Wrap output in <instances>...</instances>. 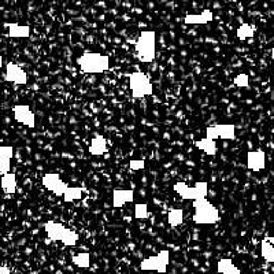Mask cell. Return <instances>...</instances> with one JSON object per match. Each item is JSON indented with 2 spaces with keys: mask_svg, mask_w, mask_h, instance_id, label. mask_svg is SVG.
<instances>
[{
  "mask_svg": "<svg viewBox=\"0 0 274 274\" xmlns=\"http://www.w3.org/2000/svg\"><path fill=\"white\" fill-rule=\"evenodd\" d=\"M17 177L14 173H9V174L2 175V180H0V187L5 191V193H9V195H13L17 192Z\"/></svg>",
  "mask_w": 274,
  "mask_h": 274,
  "instance_id": "ac0fdd59",
  "label": "cell"
},
{
  "mask_svg": "<svg viewBox=\"0 0 274 274\" xmlns=\"http://www.w3.org/2000/svg\"><path fill=\"white\" fill-rule=\"evenodd\" d=\"M137 58L142 62H152L156 56V33L154 30H144L136 42Z\"/></svg>",
  "mask_w": 274,
  "mask_h": 274,
  "instance_id": "7a4b0ae2",
  "label": "cell"
},
{
  "mask_svg": "<svg viewBox=\"0 0 274 274\" xmlns=\"http://www.w3.org/2000/svg\"><path fill=\"white\" fill-rule=\"evenodd\" d=\"M5 80L9 81V83L19 84V85H24V84L28 83V75L21 67L18 66L17 63L9 62L7 66H6V74Z\"/></svg>",
  "mask_w": 274,
  "mask_h": 274,
  "instance_id": "30bf717a",
  "label": "cell"
},
{
  "mask_svg": "<svg viewBox=\"0 0 274 274\" xmlns=\"http://www.w3.org/2000/svg\"><path fill=\"white\" fill-rule=\"evenodd\" d=\"M80 69L87 74H99L110 69V59L97 52H85L77 59Z\"/></svg>",
  "mask_w": 274,
  "mask_h": 274,
  "instance_id": "6da1fadb",
  "label": "cell"
},
{
  "mask_svg": "<svg viewBox=\"0 0 274 274\" xmlns=\"http://www.w3.org/2000/svg\"><path fill=\"white\" fill-rule=\"evenodd\" d=\"M217 270L220 274H241V270L237 267L230 258H222L217 263Z\"/></svg>",
  "mask_w": 274,
  "mask_h": 274,
  "instance_id": "2e32d148",
  "label": "cell"
},
{
  "mask_svg": "<svg viewBox=\"0 0 274 274\" xmlns=\"http://www.w3.org/2000/svg\"><path fill=\"white\" fill-rule=\"evenodd\" d=\"M206 137L210 140H214V142H216V139L233 140L236 137V126L232 124L210 125L206 128Z\"/></svg>",
  "mask_w": 274,
  "mask_h": 274,
  "instance_id": "52a82bcc",
  "label": "cell"
},
{
  "mask_svg": "<svg viewBox=\"0 0 274 274\" xmlns=\"http://www.w3.org/2000/svg\"><path fill=\"white\" fill-rule=\"evenodd\" d=\"M174 191L185 200H199L207 199L208 193V183L207 181H196L195 187L191 188L184 181H179L174 184Z\"/></svg>",
  "mask_w": 274,
  "mask_h": 274,
  "instance_id": "5b68a950",
  "label": "cell"
},
{
  "mask_svg": "<svg viewBox=\"0 0 274 274\" xmlns=\"http://www.w3.org/2000/svg\"><path fill=\"white\" fill-rule=\"evenodd\" d=\"M71 262L80 269H88L91 266V255L88 252L77 253V255L71 258Z\"/></svg>",
  "mask_w": 274,
  "mask_h": 274,
  "instance_id": "7402d4cb",
  "label": "cell"
},
{
  "mask_svg": "<svg viewBox=\"0 0 274 274\" xmlns=\"http://www.w3.org/2000/svg\"><path fill=\"white\" fill-rule=\"evenodd\" d=\"M271 58L274 59V48H273V50H271Z\"/></svg>",
  "mask_w": 274,
  "mask_h": 274,
  "instance_id": "836d02e7",
  "label": "cell"
},
{
  "mask_svg": "<svg viewBox=\"0 0 274 274\" xmlns=\"http://www.w3.org/2000/svg\"><path fill=\"white\" fill-rule=\"evenodd\" d=\"M261 255L269 263H274V247L265 239L261 241Z\"/></svg>",
  "mask_w": 274,
  "mask_h": 274,
  "instance_id": "44dd1931",
  "label": "cell"
},
{
  "mask_svg": "<svg viewBox=\"0 0 274 274\" xmlns=\"http://www.w3.org/2000/svg\"><path fill=\"white\" fill-rule=\"evenodd\" d=\"M83 192L84 189L80 187H69L67 191L65 192L63 195V199L65 202H73V200H79L83 198Z\"/></svg>",
  "mask_w": 274,
  "mask_h": 274,
  "instance_id": "cb8c5ba5",
  "label": "cell"
},
{
  "mask_svg": "<svg viewBox=\"0 0 274 274\" xmlns=\"http://www.w3.org/2000/svg\"><path fill=\"white\" fill-rule=\"evenodd\" d=\"M170 262V253L167 249H163L155 257H148L140 262V269L143 271H156V273H166L167 265Z\"/></svg>",
  "mask_w": 274,
  "mask_h": 274,
  "instance_id": "8992f818",
  "label": "cell"
},
{
  "mask_svg": "<svg viewBox=\"0 0 274 274\" xmlns=\"http://www.w3.org/2000/svg\"><path fill=\"white\" fill-rule=\"evenodd\" d=\"M42 183L48 191L54 192L55 195L58 196L65 195V192H66L67 188H69V185H67V184L61 179V175L56 174V173H48V174H46L42 179Z\"/></svg>",
  "mask_w": 274,
  "mask_h": 274,
  "instance_id": "ba28073f",
  "label": "cell"
},
{
  "mask_svg": "<svg viewBox=\"0 0 274 274\" xmlns=\"http://www.w3.org/2000/svg\"><path fill=\"white\" fill-rule=\"evenodd\" d=\"M212 13L211 10H204L202 14H189L184 18V22L188 25H203L207 22L212 21Z\"/></svg>",
  "mask_w": 274,
  "mask_h": 274,
  "instance_id": "5bb4252c",
  "label": "cell"
},
{
  "mask_svg": "<svg viewBox=\"0 0 274 274\" xmlns=\"http://www.w3.org/2000/svg\"><path fill=\"white\" fill-rule=\"evenodd\" d=\"M196 148H199L200 151H203L204 154H207L208 156H216L217 155V144L214 140H210L207 137H203L200 140L195 142Z\"/></svg>",
  "mask_w": 274,
  "mask_h": 274,
  "instance_id": "d6986e66",
  "label": "cell"
},
{
  "mask_svg": "<svg viewBox=\"0 0 274 274\" xmlns=\"http://www.w3.org/2000/svg\"><path fill=\"white\" fill-rule=\"evenodd\" d=\"M134 200V192L132 189H115L112 193V206L121 208L126 203H132Z\"/></svg>",
  "mask_w": 274,
  "mask_h": 274,
  "instance_id": "7c38bea8",
  "label": "cell"
},
{
  "mask_svg": "<svg viewBox=\"0 0 274 274\" xmlns=\"http://www.w3.org/2000/svg\"><path fill=\"white\" fill-rule=\"evenodd\" d=\"M65 245H67V247H73V245L77 244V241H79V234L75 232H73L71 229H67L65 230V233H63L62 236V240H61Z\"/></svg>",
  "mask_w": 274,
  "mask_h": 274,
  "instance_id": "d4e9b609",
  "label": "cell"
},
{
  "mask_svg": "<svg viewBox=\"0 0 274 274\" xmlns=\"http://www.w3.org/2000/svg\"><path fill=\"white\" fill-rule=\"evenodd\" d=\"M148 206L147 203H137L134 206V217L137 220H147L148 218Z\"/></svg>",
  "mask_w": 274,
  "mask_h": 274,
  "instance_id": "484cf974",
  "label": "cell"
},
{
  "mask_svg": "<svg viewBox=\"0 0 274 274\" xmlns=\"http://www.w3.org/2000/svg\"><path fill=\"white\" fill-rule=\"evenodd\" d=\"M13 111L14 118H15L17 122L25 125L28 128H34L36 116H34V114L32 112V110H30L28 104H17V106H14Z\"/></svg>",
  "mask_w": 274,
  "mask_h": 274,
  "instance_id": "9c48e42d",
  "label": "cell"
},
{
  "mask_svg": "<svg viewBox=\"0 0 274 274\" xmlns=\"http://www.w3.org/2000/svg\"><path fill=\"white\" fill-rule=\"evenodd\" d=\"M3 66V58H2V55H0V67Z\"/></svg>",
  "mask_w": 274,
  "mask_h": 274,
  "instance_id": "d6a6232c",
  "label": "cell"
},
{
  "mask_svg": "<svg viewBox=\"0 0 274 274\" xmlns=\"http://www.w3.org/2000/svg\"><path fill=\"white\" fill-rule=\"evenodd\" d=\"M195 216L193 221L198 225H214L220 220V212L214 204L207 199H199L193 202Z\"/></svg>",
  "mask_w": 274,
  "mask_h": 274,
  "instance_id": "3957f363",
  "label": "cell"
},
{
  "mask_svg": "<svg viewBox=\"0 0 274 274\" xmlns=\"http://www.w3.org/2000/svg\"><path fill=\"white\" fill-rule=\"evenodd\" d=\"M44 229H46L47 234L50 237L51 240L54 241H61L62 240V236L65 230H66V226L59 222H54V221H50L44 225Z\"/></svg>",
  "mask_w": 274,
  "mask_h": 274,
  "instance_id": "4fadbf2b",
  "label": "cell"
},
{
  "mask_svg": "<svg viewBox=\"0 0 274 274\" xmlns=\"http://www.w3.org/2000/svg\"><path fill=\"white\" fill-rule=\"evenodd\" d=\"M107 151V142L103 136H96L92 139L91 146H89V152L93 156H102Z\"/></svg>",
  "mask_w": 274,
  "mask_h": 274,
  "instance_id": "e0dca14e",
  "label": "cell"
},
{
  "mask_svg": "<svg viewBox=\"0 0 274 274\" xmlns=\"http://www.w3.org/2000/svg\"><path fill=\"white\" fill-rule=\"evenodd\" d=\"M0 274H11V270L6 266H0Z\"/></svg>",
  "mask_w": 274,
  "mask_h": 274,
  "instance_id": "4dcf8cb0",
  "label": "cell"
},
{
  "mask_svg": "<svg viewBox=\"0 0 274 274\" xmlns=\"http://www.w3.org/2000/svg\"><path fill=\"white\" fill-rule=\"evenodd\" d=\"M167 221H169V224H170L171 226H179V225L183 224V210H180V208H171L170 211H169V216H167Z\"/></svg>",
  "mask_w": 274,
  "mask_h": 274,
  "instance_id": "603a6c76",
  "label": "cell"
},
{
  "mask_svg": "<svg viewBox=\"0 0 274 274\" xmlns=\"http://www.w3.org/2000/svg\"><path fill=\"white\" fill-rule=\"evenodd\" d=\"M129 87L133 97L136 99H143L154 93V85L151 83V80L142 71H134L129 75Z\"/></svg>",
  "mask_w": 274,
  "mask_h": 274,
  "instance_id": "277c9868",
  "label": "cell"
},
{
  "mask_svg": "<svg viewBox=\"0 0 274 274\" xmlns=\"http://www.w3.org/2000/svg\"><path fill=\"white\" fill-rule=\"evenodd\" d=\"M265 240L269 241L270 244H271L274 247V236H267V237H265Z\"/></svg>",
  "mask_w": 274,
  "mask_h": 274,
  "instance_id": "1f68e13d",
  "label": "cell"
},
{
  "mask_svg": "<svg viewBox=\"0 0 274 274\" xmlns=\"http://www.w3.org/2000/svg\"><path fill=\"white\" fill-rule=\"evenodd\" d=\"M129 167H130V170H143L144 167H146V162H144V159H130V162H129Z\"/></svg>",
  "mask_w": 274,
  "mask_h": 274,
  "instance_id": "f1b7e54d",
  "label": "cell"
},
{
  "mask_svg": "<svg viewBox=\"0 0 274 274\" xmlns=\"http://www.w3.org/2000/svg\"><path fill=\"white\" fill-rule=\"evenodd\" d=\"M234 84H236V87H239V88H248L249 87L248 75L245 74V73H240V74H237L236 79H234Z\"/></svg>",
  "mask_w": 274,
  "mask_h": 274,
  "instance_id": "4316f807",
  "label": "cell"
},
{
  "mask_svg": "<svg viewBox=\"0 0 274 274\" xmlns=\"http://www.w3.org/2000/svg\"><path fill=\"white\" fill-rule=\"evenodd\" d=\"M247 167L252 171H261L266 167V155L262 150L249 151L247 154Z\"/></svg>",
  "mask_w": 274,
  "mask_h": 274,
  "instance_id": "8fae6325",
  "label": "cell"
},
{
  "mask_svg": "<svg viewBox=\"0 0 274 274\" xmlns=\"http://www.w3.org/2000/svg\"><path fill=\"white\" fill-rule=\"evenodd\" d=\"M14 156V148L10 146H0V159H11Z\"/></svg>",
  "mask_w": 274,
  "mask_h": 274,
  "instance_id": "83f0119b",
  "label": "cell"
},
{
  "mask_svg": "<svg viewBox=\"0 0 274 274\" xmlns=\"http://www.w3.org/2000/svg\"><path fill=\"white\" fill-rule=\"evenodd\" d=\"M255 36V28L249 24H243L237 28L236 37L239 40H247V38H252Z\"/></svg>",
  "mask_w": 274,
  "mask_h": 274,
  "instance_id": "ffe728a7",
  "label": "cell"
},
{
  "mask_svg": "<svg viewBox=\"0 0 274 274\" xmlns=\"http://www.w3.org/2000/svg\"><path fill=\"white\" fill-rule=\"evenodd\" d=\"M11 169V159H0V175H6Z\"/></svg>",
  "mask_w": 274,
  "mask_h": 274,
  "instance_id": "f546056e",
  "label": "cell"
},
{
  "mask_svg": "<svg viewBox=\"0 0 274 274\" xmlns=\"http://www.w3.org/2000/svg\"><path fill=\"white\" fill-rule=\"evenodd\" d=\"M9 28V36L13 38H26L30 36L29 25H19V24H6Z\"/></svg>",
  "mask_w": 274,
  "mask_h": 274,
  "instance_id": "9a60e30c",
  "label": "cell"
}]
</instances>
